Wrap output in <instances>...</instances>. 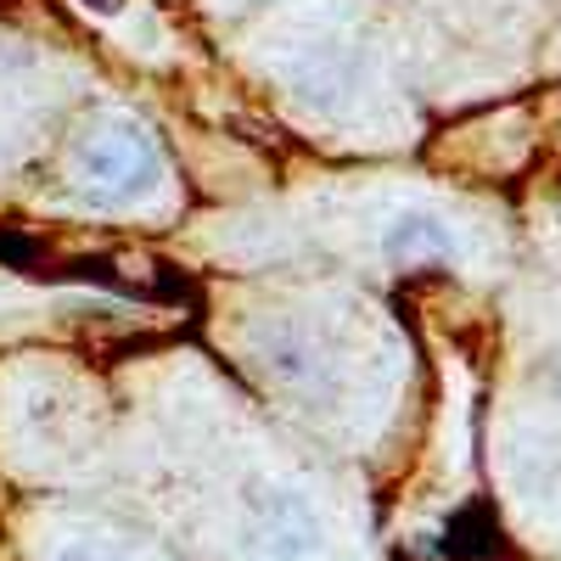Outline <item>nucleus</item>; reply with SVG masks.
Returning a JSON list of instances; mask_svg holds the SVG:
<instances>
[{
    "label": "nucleus",
    "instance_id": "nucleus-3",
    "mask_svg": "<svg viewBox=\"0 0 561 561\" xmlns=\"http://www.w3.org/2000/svg\"><path fill=\"white\" fill-rule=\"evenodd\" d=\"M73 561H107V556H73Z\"/></svg>",
    "mask_w": 561,
    "mask_h": 561
},
{
    "label": "nucleus",
    "instance_id": "nucleus-1",
    "mask_svg": "<svg viewBox=\"0 0 561 561\" xmlns=\"http://www.w3.org/2000/svg\"><path fill=\"white\" fill-rule=\"evenodd\" d=\"M264 539H270V550H275L280 561L309 556V545H314L309 511H304L298 500H270V511H264Z\"/></svg>",
    "mask_w": 561,
    "mask_h": 561
},
{
    "label": "nucleus",
    "instance_id": "nucleus-2",
    "mask_svg": "<svg viewBox=\"0 0 561 561\" xmlns=\"http://www.w3.org/2000/svg\"><path fill=\"white\" fill-rule=\"evenodd\" d=\"M500 545H494V528H489V517L483 511H466V517L449 528V556H460V561H483V556H494Z\"/></svg>",
    "mask_w": 561,
    "mask_h": 561
}]
</instances>
